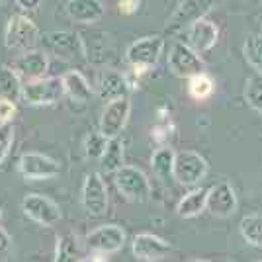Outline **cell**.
I'll return each instance as SVG.
<instances>
[{"label": "cell", "instance_id": "cell-1", "mask_svg": "<svg viewBox=\"0 0 262 262\" xmlns=\"http://www.w3.org/2000/svg\"><path fill=\"white\" fill-rule=\"evenodd\" d=\"M39 43L47 55H53L67 63L86 61V47L82 37L75 32H47L39 37Z\"/></svg>", "mask_w": 262, "mask_h": 262}, {"label": "cell", "instance_id": "cell-2", "mask_svg": "<svg viewBox=\"0 0 262 262\" xmlns=\"http://www.w3.org/2000/svg\"><path fill=\"white\" fill-rule=\"evenodd\" d=\"M114 184L129 204H145L151 198V182L141 168L123 164L114 172Z\"/></svg>", "mask_w": 262, "mask_h": 262}, {"label": "cell", "instance_id": "cell-3", "mask_svg": "<svg viewBox=\"0 0 262 262\" xmlns=\"http://www.w3.org/2000/svg\"><path fill=\"white\" fill-rule=\"evenodd\" d=\"M39 28L30 16L26 14H14L6 24L4 32V43L12 51H28L39 43Z\"/></svg>", "mask_w": 262, "mask_h": 262}, {"label": "cell", "instance_id": "cell-4", "mask_svg": "<svg viewBox=\"0 0 262 262\" xmlns=\"http://www.w3.org/2000/svg\"><path fill=\"white\" fill-rule=\"evenodd\" d=\"M65 96L63 78L43 77L24 82L22 100L30 106H53Z\"/></svg>", "mask_w": 262, "mask_h": 262}, {"label": "cell", "instance_id": "cell-5", "mask_svg": "<svg viewBox=\"0 0 262 262\" xmlns=\"http://www.w3.org/2000/svg\"><path fill=\"white\" fill-rule=\"evenodd\" d=\"M166 65H168V71L178 78H190L206 71L202 53H198L194 47H190L184 41H174L170 45Z\"/></svg>", "mask_w": 262, "mask_h": 262}, {"label": "cell", "instance_id": "cell-6", "mask_svg": "<svg viewBox=\"0 0 262 262\" xmlns=\"http://www.w3.org/2000/svg\"><path fill=\"white\" fill-rule=\"evenodd\" d=\"M208 161L196 151H176L172 178L182 186H198L208 176Z\"/></svg>", "mask_w": 262, "mask_h": 262}, {"label": "cell", "instance_id": "cell-7", "mask_svg": "<svg viewBox=\"0 0 262 262\" xmlns=\"http://www.w3.org/2000/svg\"><path fill=\"white\" fill-rule=\"evenodd\" d=\"M215 4L217 0H182L170 14V18L166 20V32H186L194 22L206 18L215 8Z\"/></svg>", "mask_w": 262, "mask_h": 262}, {"label": "cell", "instance_id": "cell-8", "mask_svg": "<svg viewBox=\"0 0 262 262\" xmlns=\"http://www.w3.org/2000/svg\"><path fill=\"white\" fill-rule=\"evenodd\" d=\"M164 51L163 35H145L141 39H135L125 51V61L131 67L153 69L157 67L161 55Z\"/></svg>", "mask_w": 262, "mask_h": 262}, {"label": "cell", "instance_id": "cell-9", "mask_svg": "<svg viewBox=\"0 0 262 262\" xmlns=\"http://www.w3.org/2000/svg\"><path fill=\"white\" fill-rule=\"evenodd\" d=\"M125 241H127V233L121 229L120 225L108 223V225H100L90 231L84 237V247H86V251L114 254L125 247Z\"/></svg>", "mask_w": 262, "mask_h": 262}, {"label": "cell", "instance_id": "cell-10", "mask_svg": "<svg viewBox=\"0 0 262 262\" xmlns=\"http://www.w3.org/2000/svg\"><path fill=\"white\" fill-rule=\"evenodd\" d=\"M108 186L100 172H90L82 184V206L90 217H102L108 211Z\"/></svg>", "mask_w": 262, "mask_h": 262}, {"label": "cell", "instance_id": "cell-11", "mask_svg": "<svg viewBox=\"0 0 262 262\" xmlns=\"http://www.w3.org/2000/svg\"><path fill=\"white\" fill-rule=\"evenodd\" d=\"M131 116V100L127 96L123 98H116L106 102V106L102 110V116H100V131L108 137H120L121 131L125 129L127 121Z\"/></svg>", "mask_w": 262, "mask_h": 262}, {"label": "cell", "instance_id": "cell-12", "mask_svg": "<svg viewBox=\"0 0 262 262\" xmlns=\"http://www.w3.org/2000/svg\"><path fill=\"white\" fill-rule=\"evenodd\" d=\"M18 172L24 180H51L61 174V164L43 153H24L18 161Z\"/></svg>", "mask_w": 262, "mask_h": 262}, {"label": "cell", "instance_id": "cell-13", "mask_svg": "<svg viewBox=\"0 0 262 262\" xmlns=\"http://www.w3.org/2000/svg\"><path fill=\"white\" fill-rule=\"evenodd\" d=\"M237 209H239V200L235 194V188L227 180H219L211 188H208L206 211H209L213 217H233Z\"/></svg>", "mask_w": 262, "mask_h": 262}, {"label": "cell", "instance_id": "cell-14", "mask_svg": "<svg viewBox=\"0 0 262 262\" xmlns=\"http://www.w3.org/2000/svg\"><path fill=\"white\" fill-rule=\"evenodd\" d=\"M22 211L32 221L43 227H53L61 219L59 204L43 194H26L22 200Z\"/></svg>", "mask_w": 262, "mask_h": 262}, {"label": "cell", "instance_id": "cell-15", "mask_svg": "<svg viewBox=\"0 0 262 262\" xmlns=\"http://www.w3.org/2000/svg\"><path fill=\"white\" fill-rule=\"evenodd\" d=\"M172 251V247L159 235L153 233H139L131 241V252L137 260L143 262H159L164 260Z\"/></svg>", "mask_w": 262, "mask_h": 262}, {"label": "cell", "instance_id": "cell-16", "mask_svg": "<svg viewBox=\"0 0 262 262\" xmlns=\"http://www.w3.org/2000/svg\"><path fill=\"white\" fill-rule=\"evenodd\" d=\"M12 67L24 82H28V80H35V78H43L47 75L49 59L43 49H28L14 59Z\"/></svg>", "mask_w": 262, "mask_h": 262}, {"label": "cell", "instance_id": "cell-17", "mask_svg": "<svg viewBox=\"0 0 262 262\" xmlns=\"http://www.w3.org/2000/svg\"><path fill=\"white\" fill-rule=\"evenodd\" d=\"M129 80H127V75H121L114 69H102L96 77V92L102 100H116V98H123L129 94Z\"/></svg>", "mask_w": 262, "mask_h": 262}, {"label": "cell", "instance_id": "cell-18", "mask_svg": "<svg viewBox=\"0 0 262 262\" xmlns=\"http://www.w3.org/2000/svg\"><path fill=\"white\" fill-rule=\"evenodd\" d=\"M186 35H188V41L186 43L190 45V47H194L198 53H208V51H211L217 45L219 28L217 24L202 18V20L194 22L186 30Z\"/></svg>", "mask_w": 262, "mask_h": 262}, {"label": "cell", "instance_id": "cell-19", "mask_svg": "<svg viewBox=\"0 0 262 262\" xmlns=\"http://www.w3.org/2000/svg\"><path fill=\"white\" fill-rule=\"evenodd\" d=\"M67 16L75 24L92 26L100 22L106 14V6L102 0H69L67 2Z\"/></svg>", "mask_w": 262, "mask_h": 262}, {"label": "cell", "instance_id": "cell-20", "mask_svg": "<svg viewBox=\"0 0 262 262\" xmlns=\"http://www.w3.org/2000/svg\"><path fill=\"white\" fill-rule=\"evenodd\" d=\"M63 78V88H65V96L73 100V102H80L84 104L92 98L94 88L88 82V78L80 73V71H67L65 75H61Z\"/></svg>", "mask_w": 262, "mask_h": 262}, {"label": "cell", "instance_id": "cell-21", "mask_svg": "<svg viewBox=\"0 0 262 262\" xmlns=\"http://www.w3.org/2000/svg\"><path fill=\"white\" fill-rule=\"evenodd\" d=\"M84 241L78 239L75 233H67L63 237L57 239V247H55V260L57 262H75V260H84Z\"/></svg>", "mask_w": 262, "mask_h": 262}, {"label": "cell", "instance_id": "cell-22", "mask_svg": "<svg viewBox=\"0 0 262 262\" xmlns=\"http://www.w3.org/2000/svg\"><path fill=\"white\" fill-rule=\"evenodd\" d=\"M206 204H208V188H194L180 198L176 206V213L182 219L198 217L206 211Z\"/></svg>", "mask_w": 262, "mask_h": 262}, {"label": "cell", "instance_id": "cell-23", "mask_svg": "<svg viewBox=\"0 0 262 262\" xmlns=\"http://www.w3.org/2000/svg\"><path fill=\"white\" fill-rule=\"evenodd\" d=\"M24 80L14 71L12 65H0V98L6 100H22Z\"/></svg>", "mask_w": 262, "mask_h": 262}, {"label": "cell", "instance_id": "cell-24", "mask_svg": "<svg viewBox=\"0 0 262 262\" xmlns=\"http://www.w3.org/2000/svg\"><path fill=\"white\" fill-rule=\"evenodd\" d=\"M174 155H176V151L172 147H168V145H163V147H159V149L155 151L153 157H151V168H153V172L157 178H161L164 182H166L168 178H172Z\"/></svg>", "mask_w": 262, "mask_h": 262}, {"label": "cell", "instance_id": "cell-25", "mask_svg": "<svg viewBox=\"0 0 262 262\" xmlns=\"http://www.w3.org/2000/svg\"><path fill=\"white\" fill-rule=\"evenodd\" d=\"M241 237L247 241V245L262 249V215L260 213H251L241 219Z\"/></svg>", "mask_w": 262, "mask_h": 262}, {"label": "cell", "instance_id": "cell-26", "mask_svg": "<svg viewBox=\"0 0 262 262\" xmlns=\"http://www.w3.org/2000/svg\"><path fill=\"white\" fill-rule=\"evenodd\" d=\"M213 92H215V82H213V78L209 77L206 71L188 78V94H190V98L198 100V102H204Z\"/></svg>", "mask_w": 262, "mask_h": 262}, {"label": "cell", "instance_id": "cell-27", "mask_svg": "<svg viewBox=\"0 0 262 262\" xmlns=\"http://www.w3.org/2000/svg\"><path fill=\"white\" fill-rule=\"evenodd\" d=\"M243 96L247 106L256 112L262 118V75L254 73L245 80V88H243Z\"/></svg>", "mask_w": 262, "mask_h": 262}, {"label": "cell", "instance_id": "cell-28", "mask_svg": "<svg viewBox=\"0 0 262 262\" xmlns=\"http://www.w3.org/2000/svg\"><path fill=\"white\" fill-rule=\"evenodd\" d=\"M245 61L254 69V73L262 75V33H249L243 43Z\"/></svg>", "mask_w": 262, "mask_h": 262}, {"label": "cell", "instance_id": "cell-29", "mask_svg": "<svg viewBox=\"0 0 262 262\" xmlns=\"http://www.w3.org/2000/svg\"><path fill=\"white\" fill-rule=\"evenodd\" d=\"M100 164H102L104 172H110V174H114L118 168L123 166V143L118 137L110 139L106 153L102 155V159H100Z\"/></svg>", "mask_w": 262, "mask_h": 262}, {"label": "cell", "instance_id": "cell-30", "mask_svg": "<svg viewBox=\"0 0 262 262\" xmlns=\"http://www.w3.org/2000/svg\"><path fill=\"white\" fill-rule=\"evenodd\" d=\"M110 139L102 133V131H92L88 133L86 139H84V155L88 159H94V161H100L102 155L106 153V147H108Z\"/></svg>", "mask_w": 262, "mask_h": 262}, {"label": "cell", "instance_id": "cell-31", "mask_svg": "<svg viewBox=\"0 0 262 262\" xmlns=\"http://www.w3.org/2000/svg\"><path fill=\"white\" fill-rule=\"evenodd\" d=\"M14 145V125L12 123H2L0 125V164L6 161L10 155V149Z\"/></svg>", "mask_w": 262, "mask_h": 262}, {"label": "cell", "instance_id": "cell-32", "mask_svg": "<svg viewBox=\"0 0 262 262\" xmlns=\"http://www.w3.org/2000/svg\"><path fill=\"white\" fill-rule=\"evenodd\" d=\"M18 114V106L14 100L0 98V125L2 123H12Z\"/></svg>", "mask_w": 262, "mask_h": 262}, {"label": "cell", "instance_id": "cell-33", "mask_svg": "<svg viewBox=\"0 0 262 262\" xmlns=\"http://www.w3.org/2000/svg\"><path fill=\"white\" fill-rule=\"evenodd\" d=\"M12 252V237L10 233L0 225V260L8 258V254Z\"/></svg>", "mask_w": 262, "mask_h": 262}, {"label": "cell", "instance_id": "cell-34", "mask_svg": "<svg viewBox=\"0 0 262 262\" xmlns=\"http://www.w3.org/2000/svg\"><path fill=\"white\" fill-rule=\"evenodd\" d=\"M141 6V0H118V12L121 16H133Z\"/></svg>", "mask_w": 262, "mask_h": 262}, {"label": "cell", "instance_id": "cell-35", "mask_svg": "<svg viewBox=\"0 0 262 262\" xmlns=\"http://www.w3.org/2000/svg\"><path fill=\"white\" fill-rule=\"evenodd\" d=\"M22 10H26V12H35L39 6H41V2L43 0H14Z\"/></svg>", "mask_w": 262, "mask_h": 262}, {"label": "cell", "instance_id": "cell-36", "mask_svg": "<svg viewBox=\"0 0 262 262\" xmlns=\"http://www.w3.org/2000/svg\"><path fill=\"white\" fill-rule=\"evenodd\" d=\"M2 219H4V213H2V208H0V223H2Z\"/></svg>", "mask_w": 262, "mask_h": 262}, {"label": "cell", "instance_id": "cell-37", "mask_svg": "<svg viewBox=\"0 0 262 262\" xmlns=\"http://www.w3.org/2000/svg\"><path fill=\"white\" fill-rule=\"evenodd\" d=\"M4 2H6V0H0V6H2V4H4Z\"/></svg>", "mask_w": 262, "mask_h": 262}]
</instances>
